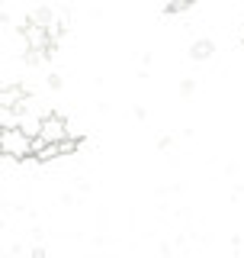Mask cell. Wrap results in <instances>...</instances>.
I'll return each instance as SVG.
<instances>
[{
	"label": "cell",
	"mask_w": 244,
	"mask_h": 258,
	"mask_svg": "<svg viewBox=\"0 0 244 258\" xmlns=\"http://www.w3.org/2000/svg\"><path fill=\"white\" fill-rule=\"evenodd\" d=\"M23 39H26V52H36V55H48L55 48V42L48 39V29L32 26L29 20L23 23Z\"/></svg>",
	"instance_id": "obj_3"
},
{
	"label": "cell",
	"mask_w": 244,
	"mask_h": 258,
	"mask_svg": "<svg viewBox=\"0 0 244 258\" xmlns=\"http://www.w3.org/2000/svg\"><path fill=\"white\" fill-rule=\"evenodd\" d=\"M190 7H193V4H170L167 13H183V10H190Z\"/></svg>",
	"instance_id": "obj_6"
},
{
	"label": "cell",
	"mask_w": 244,
	"mask_h": 258,
	"mask_svg": "<svg viewBox=\"0 0 244 258\" xmlns=\"http://www.w3.org/2000/svg\"><path fill=\"white\" fill-rule=\"evenodd\" d=\"M29 100V91L23 84H7L0 87V110H23Z\"/></svg>",
	"instance_id": "obj_4"
},
{
	"label": "cell",
	"mask_w": 244,
	"mask_h": 258,
	"mask_svg": "<svg viewBox=\"0 0 244 258\" xmlns=\"http://www.w3.org/2000/svg\"><path fill=\"white\" fill-rule=\"evenodd\" d=\"M0 155L4 158H32V136L23 126H0Z\"/></svg>",
	"instance_id": "obj_1"
},
{
	"label": "cell",
	"mask_w": 244,
	"mask_h": 258,
	"mask_svg": "<svg viewBox=\"0 0 244 258\" xmlns=\"http://www.w3.org/2000/svg\"><path fill=\"white\" fill-rule=\"evenodd\" d=\"M212 52H215V45L209 42V39H199V42H193V48H190L193 61H206V58H212Z\"/></svg>",
	"instance_id": "obj_5"
},
{
	"label": "cell",
	"mask_w": 244,
	"mask_h": 258,
	"mask_svg": "<svg viewBox=\"0 0 244 258\" xmlns=\"http://www.w3.org/2000/svg\"><path fill=\"white\" fill-rule=\"evenodd\" d=\"M36 139L42 145H61L71 139V129H68V119L61 113H45L36 126Z\"/></svg>",
	"instance_id": "obj_2"
}]
</instances>
